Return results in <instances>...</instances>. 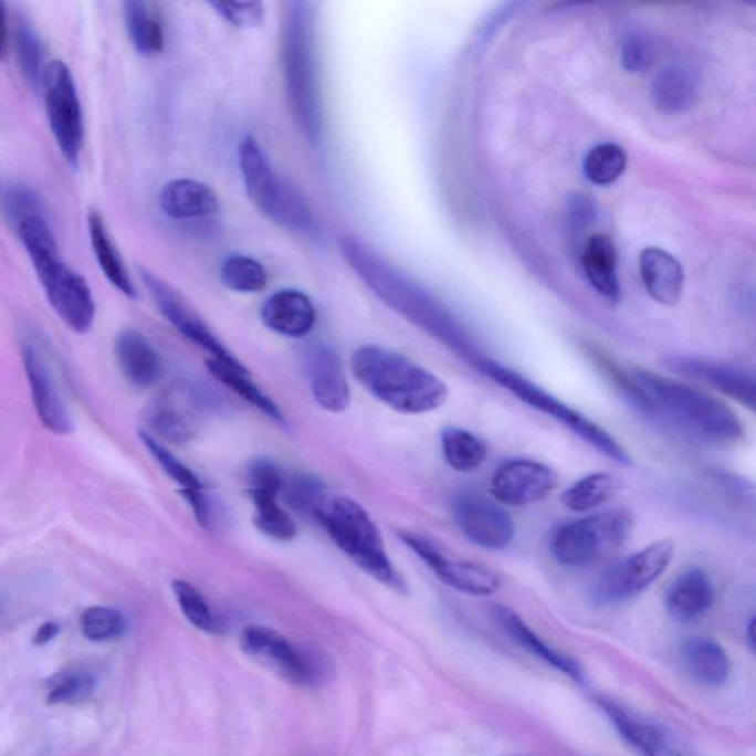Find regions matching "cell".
I'll return each instance as SVG.
<instances>
[{"label": "cell", "instance_id": "cell-12", "mask_svg": "<svg viewBox=\"0 0 756 756\" xmlns=\"http://www.w3.org/2000/svg\"><path fill=\"white\" fill-rule=\"evenodd\" d=\"M138 274L143 281L144 287L147 288L149 296L156 303L157 309L165 316L167 323L171 325L187 340L195 343L204 351H208L210 358L219 360V363L230 365V367L240 369V371H249L230 350L223 346L219 340L217 334L210 329L208 323L201 318L196 307L187 301L182 293L178 292L170 283L162 280L161 276L154 274L148 267L138 266Z\"/></svg>", "mask_w": 756, "mask_h": 756}, {"label": "cell", "instance_id": "cell-48", "mask_svg": "<svg viewBox=\"0 0 756 756\" xmlns=\"http://www.w3.org/2000/svg\"><path fill=\"white\" fill-rule=\"evenodd\" d=\"M249 491L271 492L280 495L284 474L267 459H256L248 465Z\"/></svg>", "mask_w": 756, "mask_h": 756}, {"label": "cell", "instance_id": "cell-35", "mask_svg": "<svg viewBox=\"0 0 756 756\" xmlns=\"http://www.w3.org/2000/svg\"><path fill=\"white\" fill-rule=\"evenodd\" d=\"M206 368L209 369V372L218 381H221L222 385H225L228 389L239 395L240 398H243L244 401H248L250 406L256 408L262 414L270 417L275 423L285 424L283 411L280 410V407L266 393H263L253 384L249 371H240V369L232 368L230 365L219 363V360L212 358L206 360Z\"/></svg>", "mask_w": 756, "mask_h": 756}, {"label": "cell", "instance_id": "cell-44", "mask_svg": "<svg viewBox=\"0 0 756 756\" xmlns=\"http://www.w3.org/2000/svg\"><path fill=\"white\" fill-rule=\"evenodd\" d=\"M83 634L92 641L117 639L125 632L126 621L118 610L95 606L86 609L81 618Z\"/></svg>", "mask_w": 756, "mask_h": 756}, {"label": "cell", "instance_id": "cell-24", "mask_svg": "<svg viewBox=\"0 0 756 756\" xmlns=\"http://www.w3.org/2000/svg\"><path fill=\"white\" fill-rule=\"evenodd\" d=\"M118 367L135 388L148 389L161 376L162 363L156 347L144 334L127 328L117 334L114 343Z\"/></svg>", "mask_w": 756, "mask_h": 756}, {"label": "cell", "instance_id": "cell-41", "mask_svg": "<svg viewBox=\"0 0 756 756\" xmlns=\"http://www.w3.org/2000/svg\"><path fill=\"white\" fill-rule=\"evenodd\" d=\"M280 494L290 507L298 513H318L323 508L324 483L318 477L306 473H293L284 476Z\"/></svg>", "mask_w": 756, "mask_h": 756}, {"label": "cell", "instance_id": "cell-38", "mask_svg": "<svg viewBox=\"0 0 756 756\" xmlns=\"http://www.w3.org/2000/svg\"><path fill=\"white\" fill-rule=\"evenodd\" d=\"M219 280L235 293H261L267 285V272L256 259L231 254L219 266Z\"/></svg>", "mask_w": 756, "mask_h": 756}, {"label": "cell", "instance_id": "cell-8", "mask_svg": "<svg viewBox=\"0 0 756 756\" xmlns=\"http://www.w3.org/2000/svg\"><path fill=\"white\" fill-rule=\"evenodd\" d=\"M632 529L634 517L628 510L566 522L549 535V554L558 565L581 569L617 553L628 543Z\"/></svg>", "mask_w": 756, "mask_h": 756}, {"label": "cell", "instance_id": "cell-19", "mask_svg": "<svg viewBox=\"0 0 756 756\" xmlns=\"http://www.w3.org/2000/svg\"><path fill=\"white\" fill-rule=\"evenodd\" d=\"M23 363L30 390H32L34 408L43 426L55 434L72 432V417H70L67 403L60 392L45 354L36 343L25 342Z\"/></svg>", "mask_w": 756, "mask_h": 756}, {"label": "cell", "instance_id": "cell-18", "mask_svg": "<svg viewBox=\"0 0 756 756\" xmlns=\"http://www.w3.org/2000/svg\"><path fill=\"white\" fill-rule=\"evenodd\" d=\"M557 486L552 469L538 461L514 459L505 461L491 479V492L500 503L522 507L547 498Z\"/></svg>", "mask_w": 756, "mask_h": 756}, {"label": "cell", "instance_id": "cell-32", "mask_svg": "<svg viewBox=\"0 0 756 756\" xmlns=\"http://www.w3.org/2000/svg\"><path fill=\"white\" fill-rule=\"evenodd\" d=\"M87 230H90L92 250H94L96 261H98L105 279L126 297H138V290H136L134 281L127 272L122 254L114 244L103 217L96 210L87 217Z\"/></svg>", "mask_w": 756, "mask_h": 756}, {"label": "cell", "instance_id": "cell-28", "mask_svg": "<svg viewBox=\"0 0 756 756\" xmlns=\"http://www.w3.org/2000/svg\"><path fill=\"white\" fill-rule=\"evenodd\" d=\"M581 262L596 292L617 305L622 293L618 279V250L612 239L603 234L592 235L584 248Z\"/></svg>", "mask_w": 756, "mask_h": 756}, {"label": "cell", "instance_id": "cell-45", "mask_svg": "<svg viewBox=\"0 0 756 756\" xmlns=\"http://www.w3.org/2000/svg\"><path fill=\"white\" fill-rule=\"evenodd\" d=\"M94 676L87 674V672H64V674L56 675L55 679L52 680L50 694H48V702H50L51 705L82 702L94 693Z\"/></svg>", "mask_w": 756, "mask_h": 756}, {"label": "cell", "instance_id": "cell-52", "mask_svg": "<svg viewBox=\"0 0 756 756\" xmlns=\"http://www.w3.org/2000/svg\"><path fill=\"white\" fill-rule=\"evenodd\" d=\"M754 630L755 619H750L749 626H747V637H749L750 649H755Z\"/></svg>", "mask_w": 756, "mask_h": 756}, {"label": "cell", "instance_id": "cell-25", "mask_svg": "<svg viewBox=\"0 0 756 756\" xmlns=\"http://www.w3.org/2000/svg\"><path fill=\"white\" fill-rule=\"evenodd\" d=\"M601 707L618 729L619 736L640 756H683L670 736L649 720L632 714L617 703L605 701L601 702Z\"/></svg>", "mask_w": 756, "mask_h": 756}, {"label": "cell", "instance_id": "cell-23", "mask_svg": "<svg viewBox=\"0 0 756 756\" xmlns=\"http://www.w3.org/2000/svg\"><path fill=\"white\" fill-rule=\"evenodd\" d=\"M140 442L147 448L153 459L157 461L162 472L167 474L175 483H178L183 498L191 505L192 512L200 525L210 529L213 526V508L210 503L206 487L200 477L197 476L187 464L176 459L174 454L162 443L158 442L156 437L148 432H139Z\"/></svg>", "mask_w": 756, "mask_h": 756}, {"label": "cell", "instance_id": "cell-51", "mask_svg": "<svg viewBox=\"0 0 756 756\" xmlns=\"http://www.w3.org/2000/svg\"><path fill=\"white\" fill-rule=\"evenodd\" d=\"M60 634V626L56 622H46L39 628L36 636H34V643L43 645L54 640Z\"/></svg>", "mask_w": 756, "mask_h": 756}, {"label": "cell", "instance_id": "cell-33", "mask_svg": "<svg viewBox=\"0 0 756 756\" xmlns=\"http://www.w3.org/2000/svg\"><path fill=\"white\" fill-rule=\"evenodd\" d=\"M697 95L696 78L684 65H670L654 78L653 103L659 112L680 114L692 107Z\"/></svg>", "mask_w": 756, "mask_h": 756}, {"label": "cell", "instance_id": "cell-36", "mask_svg": "<svg viewBox=\"0 0 756 756\" xmlns=\"http://www.w3.org/2000/svg\"><path fill=\"white\" fill-rule=\"evenodd\" d=\"M441 443L447 463L456 472H474L486 461L485 442L469 430L454 428V426L442 429Z\"/></svg>", "mask_w": 756, "mask_h": 756}, {"label": "cell", "instance_id": "cell-2", "mask_svg": "<svg viewBox=\"0 0 756 756\" xmlns=\"http://www.w3.org/2000/svg\"><path fill=\"white\" fill-rule=\"evenodd\" d=\"M340 252L347 266L385 305L437 338L463 359L479 367L486 359L463 324L410 276L392 265L365 241L354 235L343 237Z\"/></svg>", "mask_w": 756, "mask_h": 756}, {"label": "cell", "instance_id": "cell-10", "mask_svg": "<svg viewBox=\"0 0 756 756\" xmlns=\"http://www.w3.org/2000/svg\"><path fill=\"white\" fill-rule=\"evenodd\" d=\"M674 554L671 539H659L613 563L591 587L592 603L617 606L636 599L665 574Z\"/></svg>", "mask_w": 756, "mask_h": 756}, {"label": "cell", "instance_id": "cell-27", "mask_svg": "<svg viewBox=\"0 0 756 756\" xmlns=\"http://www.w3.org/2000/svg\"><path fill=\"white\" fill-rule=\"evenodd\" d=\"M195 407L196 401L189 397L185 401L171 397L157 399L145 411V423L162 441L182 445L196 438L197 420L192 414Z\"/></svg>", "mask_w": 756, "mask_h": 756}, {"label": "cell", "instance_id": "cell-34", "mask_svg": "<svg viewBox=\"0 0 756 756\" xmlns=\"http://www.w3.org/2000/svg\"><path fill=\"white\" fill-rule=\"evenodd\" d=\"M622 490L621 479L612 473H592L563 492L560 500L575 513H587L609 503Z\"/></svg>", "mask_w": 756, "mask_h": 756}, {"label": "cell", "instance_id": "cell-26", "mask_svg": "<svg viewBox=\"0 0 756 756\" xmlns=\"http://www.w3.org/2000/svg\"><path fill=\"white\" fill-rule=\"evenodd\" d=\"M640 275L650 296L661 305L674 306L683 293L684 272L665 250L644 249L640 254Z\"/></svg>", "mask_w": 756, "mask_h": 756}, {"label": "cell", "instance_id": "cell-37", "mask_svg": "<svg viewBox=\"0 0 756 756\" xmlns=\"http://www.w3.org/2000/svg\"><path fill=\"white\" fill-rule=\"evenodd\" d=\"M250 500L254 505V526L267 538L288 543L297 535V525L279 504V495L271 492L249 491Z\"/></svg>", "mask_w": 756, "mask_h": 756}, {"label": "cell", "instance_id": "cell-1", "mask_svg": "<svg viewBox=\"0 0 756 756\" xmlns=\"http://www.w3.org/2000/svg\"><path fill=\"white\" fill-rule=\"evenodd\" d=\"M605 371L640 414L684 441L728 447L745 434L727 403L692 385L640 368L623 371L613 364L606 365Z\"/></svg>", "mask_w": 756, "mask_h": 756}, {"label": "cell", "instance_id": "cell-9", "mask_svg": "<svg viewBox=\"0 0 756 756\" xmlns=\"http://www.w3.org/2000/svg\"><path fill=\"white\" fill-rule=\"evenodd\" d=\"M477 371L491 378L501 388L512 392L514 397L521 399L526 406L535 408L536 411L543 412V414L552 417L553 420L565 426L566 429L577 434L578 438H581L582 441H586L588 445L595 448L600 454L608 456L609 460L618 464H631L630 455L619 445V442L612 434L606 432L595 421L574 410L573 407L567 406V403L554 397V395L548 393L547 390L539 388L529 378L487 358L479 365Z\"/></svg>", "mask_w": 756, "mask_h": 756}, {"label": "cell", "instance_id": "cell-13", "mask_svg": "<svg viewBox=\"0 0 756 756\" xmlns=\"http://www.w3.org/2000/svg\"><path fill=\"white\" fill-rule=\"evenodd\" d=\"M399 538L443 584L469 596L494 595L501 587L500 575L482 563L468 560L450 552L438 540L416 532L401 531Z\"/></svg>", "mask_w": 756, "mask_h": 756}, {"label": "cell", "instance_id": "cell-21", "mask_svg": "<svg viewBox=\"0 0 756 756\" xmlns=\"http://www.w3.org/2000/svg\"><path fill=\"white\" fill-rule=\"evenodd\" d=\"M158 206L167 218L175 221H197L219 212L217 192L208 183L191 178L171 179L162 185Z\"/></svg>", "mask_w": 756, "mask_h": 756}, {"label": "cell", "instance_id": "cell-50", "mask_svg": "<svg viewBox=\"0 0 756 756\" xmlns=\"http://www.w3.org/2000/svg\"><path fill=\"white\" fill-rule=\"evenodd\" d=\"M10 48V24H8V6L0 0V61H6Z\"/></svg>", "mask_w": 756, "mask_h": 756}, {"label": "cell", "instance_id": "cell-31", "mask_svg": "<svg viewBox=\"0 0 756 756\" xmlns=\"http://www.w3.org/2000/svg\"><path fill=\"white\" fill-rule=\"evenodd\" d=\"M685 671L699 684L723 687L729 676V659L716 641L692 637L681 648Z\"/></svg>", "mask_w": 756, "mask_h": 756}, {"label": "cell", "instance_id": "cell-43", "mask_svg": "<svg viewBox=\"0 0 756 756\" xmlns=\"http://www.w3.org/2000/svg\"><path fill=\"white\" fill-rule=\"evenodd\" d=\"M3 210L14 227L30 218L46 217L41 197L24 183H12L3 192Z\"/></svg>", "mask_w": 756, "mask_h": 756}, {"label": "cell", "instance_id": "cell-11", "mask_svg": "<svg viewBox=\"0 0 756 756\" xmlns=\"http://www.w3.org/2000/svg\"><path fill=\"white\" fill-rule=\"evenodd\" d=\"M41 90L56 145L65 161L72 167H77L85 138V126L76 82L67 64L63 61L46 64Z\"/></svg>", "mask_w": 756, "mask_h": 756}, {"label": "cell", "instance_id": "cell-40", "mask_svg": "<svg viewBox=\"0 0 756 756\" xmlns=\"http://www.w3.org/2000/svg\"><path fill=\"white\" fill-rule=\"evenodd\" d=\"M627 162V153L619 145L599 144L588 151L584 160V174L590 182L606 187L621 178Z\"/></svg>", "mask_w": 756, "mask_h": 756}, {"label": "cell", "instance_id": "cell-49", "mask_svg": "<svg viewBox=\"0 0 756 756\" xmlns=\"http://www.w3.org/2000/svg\"><path fill=\"white\" fill-rule=\"evenodd\" d=\"M597 217V208L595 201L588 196L575 195L573 199L569 200V206H567V218H569V223L575 228V230H584V228L590 227Z\"/></svg>", "mask_w": 756, "mask_h": 756}, {"label": "cell", "instance_id": "cell-22", "mask_svg": "<svg viewBox=\"0 0 756 756\" xmlns=\"http://www.w3.org/2000/svg\"><path fill=\"white\" fill-rule=\"evenodd\" d=\"M715 601V587L701 567L684 570L668 587L665 608L674 621L690 623L710 612Z\"/></svg>", "mask_w": 756, "mask_h": 756}, {"label": "cell", "instance_id": "cell-3", "mask_svg": "<svg viewBox=\"0 0 756 756\" xmlns=\"http://www.w3.org/2000/svg\"><path fill=\"white\" fill-rule=\"evenodd\" d=\"M280 46L285 98L294 125L306 140L318 143L323 136L324 108L312 3L305 0L283 3Z\"/></svg>", "mask_w": 756, "mask_h": 756}, {"label": "cell", "instance_id": "cell-20", "mask_svg": "<svg viewBox=\"0 0 756 756\" xmlns=\"http://www.w3.org/2000/svg\"><path fill=\"white\" fill-rule=\"evenodd\" d=\"M261 318L271 332L280 336L302 338L314 329L316 309L307 294L285 288L266 298Z\"/></svg>", "mask_w": 756, "mask_h": 756}, {"label": "cell", "instance_id": "cell-7", "mask_svg": "<svg viewBox=\"0 0 756 756\" xmlns=\"http://www.w3.org/2000/svg\"><path fill=\"white\" fill-rule=\"evenodd\" d=\"M239 165L249 200L263 217L288 231H312L314 214L305 197L290 180L276 174L252 135L240 140Z\"/></svg>", "mask_w": 756, "mask_h": 756}, {"label": "cell", "instance_id": "cell-16", "mask_svg": "<svg viewBox=\"0 0 756 756\" xmlns=\"http://www.w3.org/2000/svg\"><path fill=\"white\" fill-rule=\"evenodd\" d=\"M663 365L670 371L710 386L725 397L754 411L756 406V380L752 369L743 365L696 358V356L672 355L663 359Z\"/></svg>", "mask_w": 756, "mask_h": 756}, {"label": "cell", "instance_id": "cell-29", "mask_svg": "<svg viewBox=\"0 0 756 756\" xmlns=\"http://www.w3.org/2000/svg\"><path fill=\"white\" fill-rule=\"evenodd\" d=\"M496 619L510 637L527 652L535 654L540 661L548 663L563 674L570 676L577 683H582L584 672L579 663L565 653L557 652L552 645L545 643L543 639L513 610L498 606L495 608Z\"/></svg>", "mask_w": 756, "mask_h": 756}, {"label": "cell", "instance_id": "cell-46", "mask_svg": "<svg viewBox=\"0 0 756 756\" xmlns=\"http://www.w3.org/2000/svg\"><path fill=\"white\" fill-rule=\"evenodd\" d=\"M210 7L228 24L239 29H254L263 23L265 10L261 2H234V0H217L210 2Z\"/></svg>", "mask_w": 756, "mask_h": 756}, {"label": "cell", "instance_id": "cell-39", "mask_svg": "<svg viewBox=\"0 0 756 756\" xmlns=\"http://www.w3.org/2000/svg\"><path fill=\"white\" fill-rule=\"evenodd\" d=\"M15 52L21 73L30 86L41 90L45 73V52L41 38L28 20L21 19L15 29Z\"/></svg>", "mask_w": 756, "mask_h": 756}, {"label": "cell", "instance_id": "cell-6", "mask_svg": "<svg viewBox=\"0 0 756 756\" xmlns=\"http://www.w3.org/2000/svg\"><path fill=\"white\" fill-rule=\"evenodd\" d=\"M315 516L333 543L365 574L395 591L407 592L406 581L386 552L380 529L363 505L347 496H337L325 503Z\"/></svg>", "mask_w": 756, "mask_h": 756}, {"label": "cell", "instance_id": "cell-30", "mask_svg": "<svg viewBox=\"0 0 756 756\" xmlns=\"http://www.w3.org/2000/svg\"><path fill=\"white\" fill-rule=\"evenodd\" d=\"M127 34L135 51L143 56L161 54L166 46L165 24L157 3L127 0L123 3Z\"/></svg>", "mask_w": 756, "mask_h": 756}, {"label": "cell", "instance_id": "cell-17", "mask_svg": "<svg viewBox=\"0 0 756 756\" xmlns=\"http://www.w3.org/2000/svg\"><path fill=\"white\" fill-rule=\"evenodd\" d=\"M301 358L316 403L325 411H346L350 406V386L337 350L327 342L311 340L302 347Z\"/></svg>", "mask_w": 756, "mask_h": 756}, {"label": "cell", "instance_id": "cell-15", "mask_svg": "<svg viewBox=\"0 0 756 756\" xmlns=\"http://www.w3.org/2000/svg\"><path fill=\"white\" fill-rule=\"evenodd\" d=\"M451 512L461 534L479 547L503 549L516 536L510 514L479 492H459L452 496Z\"/></svg>", "mask_w": 756, "mask_h": 756}, {"label": "cell", "instance_id": "cell-47", "mask_svg": "<svg viewBox=\"0 0 756 756\" xmlns=\"http://www.w3.org/2000/svg\"><path fill=\"white\" fill-rule=\"evenodd\" d=\"M653 45L648 34L632 32L622 43V67L630 73L644 72L652 64Z\"/></svg>", "mask_w": 756, "mask_h": 756}, {"label": "cell", "instance_id": "cell-14", "mask_svg": "<svg viewBox=\"0 0 756 756\" xmlns=\"http://www.w3.org/2000/svg\"><path fill=\"white\" fill-rule=\"evenodd\" d=\"M240 645L250 659L290 684L306 687L318 676L315 661L272 628L249 626L241 632Z\"/></svg>", "mask_w": 756, "mask_h": 756}, {"label": "cell", "instance_id": "cell-4", "mask_svg": "<svg viewBox=\"0 0 756 756\" xmlns=\"http://www.w3.org/2000/svg\"><path fill=\"white\" fill-rule=\"evenodd\" d=\"M350 368L371 397L401 414H428L445 406L450 398L445 381L385 347H359L351 355Z\"/></svg>", "mask_w": 756, "mask_h": 756}, {"label": "cell", "instance_id": "cell-42", "mask_svg": "<svg viewBox=\"0 0 756 756\" xmlns=\"http://www.w3.org/2000/svg\"><path fill=\"white\" fill-rule=\"evenodd\" d=\"M171 588H174V595L183 617L188 619L191 626L204 632L217 631V621H214L208 601L192 584L178 579L171 584Z\"/></svg>", "mask_w": 756, "mask_h": 756}, {"label": "cell", "instance_id": "cell-5", "mask_svg": "<svg viewBox=\"0 0 756 756\" xmlns=\"http://www.w3.org/2000/svg\"><path fill=\"white\" fill-rule=\"evenodd\" d=\"M52 309L78 334L94 325L96 306L86 280L67 265L46 217L30 218L15 228Z\"/></svg>", "mask_w": 756, "mask_h": 756}]
</instances>
